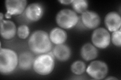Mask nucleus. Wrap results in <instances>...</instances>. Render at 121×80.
Segmentation results:
<instances>
[{"mask_svg":"<svg viewBox=\"0 0 121 80\" xmlns=\"http://www.w3.org/2000/svg\"><path fill=\"white\" fill-rule=\"evenodd\" d=\"M56 21L59 27L64 30H69L78 24L79 17L73 10L65 9L60 10L56 14Z\"/></svg>","mask_w":121,"mask_h":80,"instance_id":"4","label":"nucleus"},{"mask_svg":"<svg viewBox=\"0 0 121 80\" xmlns=\"http://www.w3.org/2000/svg\"><path fill=\"white\" fill-rule=\"evenodd\" d=\"M26 0H6L5 7L6 13L5 17L10 19L12 16H17L23 13L27 7Z\"/></svg>","mask_w":121,"mask_h":80,"instance_id":"7","label":"nucleus"},{"mask_svg":"<svg viewBox=\"0 0 121 80\" xmlns=\"http://www.w3.org/2000/svg\"><path fill=\"white\" fill-rule=\"evenodd\" d=\"M111 41L115 46L120 47L121 46V29L112 32L111 35Z\"/></svg>","mask_w":121,"mask_h":80,"instance_id":"19","label":"nucleus"},{"mask_svg":"<svg viewBox=\"0 0 121 80\" xmlns=\"http://www.w3.org/2000/svg\"><path fill=\"white\" fill-rule=\"evenodd\" d=\"M71 5L74 12L80 14L87 11L89 6L88 2L86 0H73Z\"/></svg>","mask_w":121,"mask_h":80,"instance_id":"16","label":"nucleus"},{"mask_svg":"<svg viewBox=\"0 0 121 80\" xmlns=\"http://www.w3.org/2000/svg\"><path fill=\"white\" fill-rule=\"evenodd\" d=\"M73 0H59V2H60V4H62L63 5H68L71 4L73 2Z\"/></svg>","mask_w":121,"mask_h":80,"instance_id":"20","label":"nucleus"},{"mask_svg":"<svg viewBox=\"0 0 121 80\" xmlns=\"http://www.w3.org/2000/svg\"><path fill=\"white\" fill-rule=\"evenodd\" d=\"M25 17L30 22L39 21L44 14V8L39 3H33L28 5L24 11Z\"/></svg>","mask_w":121,"mask_h":80,"instance_id":"8","label":"nucleus"},{"mask_svg":"<svg viewBox=\"0 0 121 80\" xmlns=\"http://www.w3.org/2000/svg\"><path fill=\"white\" fill-rule=\"evenodd\" d=\"M105 80H118V79H117V78H115L114 77H112V76H110V77H108L107 78H105Z\"/></svg>","mask_w":121,"mask_h":80,"instance_id":"21","label":"nucleus"},{"mask_svg":"<svg viewBox=\"0 0 121 80\" xmlns=\"http://www.w3.org/2000/svg\"><path fill=\"white\" fill-rule=\"evenodd\" d=\"M5 15H4L2 13H0V21H2L4 19H3V18L4 17Z\"/></svg>","mask_w":121,"mask_h":80,"instance_id":"22","label":"nucleus"},{"mask_svg":"<svg viewBox=\"0 0 121 80\" xmlns=\"http://www.w3.org/2000/svg\"><path fill=\"white\" fill-rule=\"evenodd\" d=\"M81 21L85 28L89 30H94L99 26L101 19L96 12L87 10L81 14Z\"/></svg>","mask_w":121,"mask_h":80,"instance_id":"9","label":"nucleus"},{"mask_svg":"<svg viewBox=\"0 0 121 80\" xmlns=\"http://www.w3.org/2000/svg\"><path fill=\"white\" fill-rule=\"evenodd\" d=\"M17 35L21 39H27L30 35V29L29 27L26 25H21L17 28Z\"/></svg>","mask_w":121,"mask_h":80,"instance_id":"18","label":"nucleus"},{"mask_svg":"<svg viewBox=\"0 0 121 80\" xmlns=\"http://www.w3.org/2000/svg\"><path fill=\"white\" fill-rule=\"evenodd\" d=\"M49 37L52 44L58 45L63 44L66 42L68 35L64 29L60 27H56L50 31Z\"/></svg>","mask_w":121,"mask_h":80,"instance_id":"15","label":"nucleus"},{"mask_svg":"<svg viewBox=\"0 0 121 80\" xmlns=\"http://www.w3.org/2000/svg\"><path fill=\"white\" fill-rule=\"evenodd\" d=\"M17 28L14 23L10 20L1 21V36L4 39H12L17 34Z\"/></svg>","mask_w":121,"mask_h":80,"instance_id":"11","label":"nucleus"},{"mask_svg":"<svg viewBox=\"0 0 121 80\" xmlns=\"http://www.w3.org/2000/svg\"><path fill=\"white\" fill-rule=\"evenodd\" d=\"M86 65L82 61H76L72 64L71 71L74 75L79 76L84 74L86 72Z\"/></svg>","mask_w":121,"mask_h":80,"instance_id":"17","label":"nucleus"},{"mask_svg":"<svg viewBox=\"0 0 121 80\" xmlns=\"http://www.w3.org/2000/svg\"><path fill=\"white\" fill-rule=\"evenodd\" d=\"M55 57L52 52L39 55L34 61L32 68L35 73L41 76H47L52 73L55 66Z\"/></svg>","mask_w":121,"mask_h":80,"instance_id":"3","label":"nucleus"},{"mask_svg":"<svg viewBox=\"0 0 121 80\" xmlns=\"http://www.w3.org/2000/svg\"><path fill=\"white\" fill-rule=\"evenodd\" d=\"M108 72V67L107 63L99 60L93 61L86 69V72L89 76L97 80L105 79Z\"/></svg>","mask_w":121,"mask_h":80,"instance_id":"5","label":"nucleus"},{"mask_svg":"<svg viewBox=\"0 0 121 80\" xmlns=\"http://www.w3.org/2000/svg\"><path fill=\"white\" fill-rule=\"evenodd\" d=\"M31 52L24 51L18 56V67L23 71L31 69L35 58Z\"/></svg>","mask_w":121,"mask_h":80,"instance_id":"13","label":"nucleus"},{"mask_svg":"<svg viewBox=\"0 0 121 80\" xmlns=\"http://www.w3.org/2000/svg\"><path fill=\"white\" fill-rule=\"evenodd\" d=\"M18 66V56L16 52L10 49L0 50V73L8 75L15 71Z\"/></svg>","mask_w":121,"mask_h":80,"instance_id":"2","label":"nucleus"},{"mask_svg":"<svg viewBox=\"0 0 121 80\" xmlns=\"http://www.w3.org/2000/svg\"><path fill=\"white\" fill-rule=\"evenodd\" d=\"M28 45L30 51L39 55L50 52L52 48L49 35L43 30L34 31L29 38Z\"/></svg>","mask_w":121,"mask_h":80,"instance_id":"1","label":"nucleus"},{"mask_svg":"<svg viewBox=\"0 0 121 80\" xmlns=\"http://www.w3.org/2000/svg\"><path fill=\"white\" fill-rule=\"evenodd\" d=\"M52 52L55 58L60 62L67 61L72 55L71 48L64 44L56 45Z\"/></svg>","mask_w":121,"mask_h":80,"instance_id":"12","label":"nucleus"},{"mask_svg":"<svg viewBox=\"0 0 121 80\" xmlns=\"http://www.w3.org/2000/svg\"><path fill=\"white\" fill-rule=\"evenodd\" d=\"M104 24L109 32H113L121 29V15L116 11L108 13L104 18Z\"/></svg>","mask_w":121,"mask_h":80,"instance_id":"10","label":"nucleus"},{"mask_svg":"<svg viewBox=\"0 0 121 80\" xmlns=\"http://www.w3.org/2000/svg\"><path fill=\"white\" fill-rule=\"evenodd\" d=\"M98 55L97 48L90 43L83 45L80 50V55L86 61H91L95 59Z\"/></svg>","mask_w":121,"mask_h":80,"instance_id":"14","label":"nucleus"},{"mask_svg":"<svg viewBox=\"0 0 121 80\" xmlns=\"http://www.w3.org/2000/svg\"><path fill=\"white\" fill-rule=\"evenodd\" d=\"M91 39L92 44L99 49L107 48L111 42L110 33L107 29L103 27L94 29Z\"/></svg>","mask_w":121,"mask_h":80,"instance_id":"6","label":"nucleus"}]
</instances>
